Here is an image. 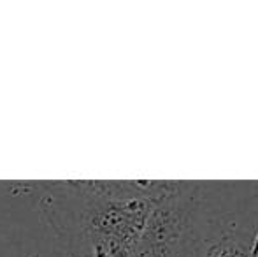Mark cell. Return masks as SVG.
<instances>
[{"mask_svg": "<svg viewBox=\"0 0 258 257\" xmlns=\"http://www.w3.org/2000/svg\"><path fill=\"white\" fill-rule=\"evenodd\" d=\"M177 182H54L42 201L71 255L132 257L158 199Z\"/></svg>", "mask_w": 258, "mask_h": 257, "instance_id": "cell-1", "label": "cell"}, {"mask_svg": "<svg viewBox=\"0 0 258 257\" xmlns=\"http://www.w3.org/2000/svg\"><path fill=\"white\" fill-rule=\"evenodd\" d=\"M206 257H258V252L239 243L234 238H223L211 245Z\"/></svg>", "mask_w": 258, "mask_h": 257, "instance_id": "cell-2", "label": "cell"}, {"mask_svg": "<svg viewBox=\"0 0 258 257\" xmlns=\"http://www.w3.org/2000/svg\"><path fill=\"white\" fill-rule=\"evenodd\" d=\"M71 257H92V255H71Z\"/></svg>", "mask_w": 258, "mask_h": 257, "instance_id": "cell-3", "label": "cell"}]
</instances>
